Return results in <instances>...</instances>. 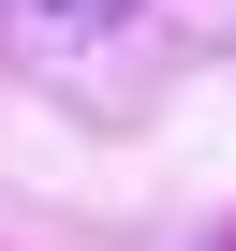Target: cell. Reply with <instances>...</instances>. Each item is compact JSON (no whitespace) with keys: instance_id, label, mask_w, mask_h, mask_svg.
I'll use <instances>...</instances> for the list:
<instances>
[{"instance_id":"cell-1","label":"cell","mask_w":236,"mask_h":251,"mask_svg":"<svg viewBox=\"0 0 236 251\" xmlns=\"http://www.w3.org/2000/svg\"><path fill=\"white\" fill-rule=\"evenodd\" d=\"M0 15H15V30H59V45H89V30L133 15V0H0Z\"/></svg>"}]
</instances>
